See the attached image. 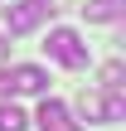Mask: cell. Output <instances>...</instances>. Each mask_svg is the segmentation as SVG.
I'll return each instance as SVG.
<instances>
[{
  "mask_svg": "<svg viewBox=\"0 0 126 131\" xmlns=\"http://www.w3.org/2000/svg\"><path fill=\"white\" fill-rule=\"evenodd\" d=\"M34 126H39V131H78V122H73V112H68L63 102L44 97L39 112H34Z\"/></svg>",
  "mask_w": 126,
  "mask_h": 131,
  "instance_id": "4",
  "label": "cell"
},
{
  "mask_svg": "<svg viewBox=\"0 0 126 131\" xmlns=\"http://www.w3.org/2000/svg\"><path fill=\"white\" fill-rule=\"evenodd\" d=\"M121 78H126V63H121V58H112V63H102V92H107V88H126Z\"/></svg>",
  "mask_w": 126,
  "mask_h": 131,
  "instance_id": "7",
  "label": "cell"
},
{
  "mask_svg": "<svg viewBox=\"0 0 126 131\" xmlns=\"http://www.w3.org/2000/svg\"><path fill=\"white\" fill-rule=\"evenodd\" d=\"M44 15H53L44 0H10L5 15H0V29H5V34H29V29H39Z\"/></svg>",
  "mask_w": 126,
  "mask_h": 131,
  "instance_id": "3",
  "label": "cell"
},
{
  "mask_svg": "<svg viewBox=\"0 0 126 131\" xmlns=\"http://www.w3.org/2000/svg\"><path fill=\"white\" fill-rule=\"evenodd\" d=\"M78 112H83V122H102V97L97 92H83L78 97Z\"/></svg>",
  "mask_w": 126,
  "mask_h": 131,
  "instance_id": "8",
  "label": "cell"
},
{
  "mask_svg": "<svg viewBox=\"0 0 126 131\" xmlns=\"http://www.w3.org/2000/svg\"><path fill=\"white\" fill-rule=\"evenodd\" d=\"M0 63H5V39H0Z\"/></svg>",
  "mask_w": 126,
  "mask_h": 131,
  "instance_id": "9",
  "label": "cell"
},
{
  "mask_svg": "<svg viewBox=\"0 0 126 131\" xmlns=\"http://www.w3.org/2000/svg\"><path fill=\"white\" fill-rule=\"evenodd\" d=\"M24 126H29V117H24L10 97H0V131H24Z\"/></svg>",
  "mask_w": 126,
  "mask_h": 131,
  "instance_id": "6",
  "label": "cell"
},
{
  "mask_svg": "<svg viewBox=\"0 0 126 131\" xmlns=\"http://www.w3.org/2000/svg\"><path fill=\"white\" fill-rule=\"evenodd\" d=\"M29 92H49V73L39 63H15L0 73V97H29Z\"/></svg>",
  "mask_w": 126,
  "mask_h": 131,
  "instance_id": "2",
  "label": "cell"
},
{
  "mask_svg": "<svg viewBox=\"0 0 126 131\" xmlns=\"http://www.w3.org/2000/svg\"><path fill=\"white\" fill-rule=\"evenodd\" d=\"M121 15H126V0H87L83 5V19H92V24H112Z\"/></svg>",
  "mask_w": 126,
  "mask_h": 131,
  "instance_id": "5",
  "label": "cell"
},
{
  "mask_svg": "<svg viewBox=\"0 0 126 131\" xmlns=\"http://www.w3.org/2000/svg\"><path fill=\"white\" fill-rule=\"evenodd\" d=\"M44 53L53 58V63H63V68H87V44L78 39V29H49V39H44Z\"/></svg>",
  "mask_w": 126,
  "mask_h": 131,
  "instance_id": "1",
  "label": "cell"
}]
</instances>
